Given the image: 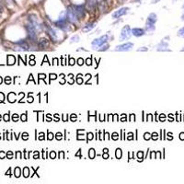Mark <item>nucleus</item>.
Segmentation results:
<instances>
[{
	"instance_id": "nucleus-1",
	"label": "nucleus",
	"mask_w": 184,
	"mask_h": 184,
	"mask_svg": "<svg viewBox=\"0 0 184 184\" xmlns=\"http://www.w3.org/2000/svg\"><path fill=\"white\" fill-rule=\"evenodd\" d=\"M66 16H67V20L70 23L72 24H78L79 21V19L76 15L74 8H73V4H70L67 6L66 8Z\"/></svg>"
},
{
	"instance_id": "nucleus-2",
	"label": "nucleus",
	"mask_w": 184,
	"mask_h": 184,
	"mask_svg": "<svg viewBox=\"0 0 184 184\" xmlns=\"http://www.w3.org/2000/svg\"><path fill=\"white\" fill-rule=\"evenodd\" d=\"M26 29H27L29 38L32 40V41H35L37 40V32H38V30L36 29V28L30 22L27 21V23H26Z\"/></svg>"
},
{
	"instance_id": "nucleus-3",
	"label": "nucleus",
	"mask_w": 184,
	"mask_h": 184,
	"mask_svg": "<svg viewBox=\"0 0 184 184\" xmlns=\"http://www.w3.org/2000/svg\"><path fill=\"white\" fill-rule=\"evenodd\" d=\"M158 20V17L157 15L154 14V13H151L148 18H147V20H146V29L148 32H152V30L155 29V23L157 22Z\"/></svg>"
},
{
	"instance_id": "nucleus-4",
	"label": "nucleus",
	"mask_w": 184,
	"mask_h": 184,
	"mask_svg": "<svg viewBox=\"0 0 184 184\" xmlns=\"http://www.w3.org/2000/svg\"><path fill=\"white\" fill-rule=\"evenodd\" d=\"M73 8L76 13V15H78V17L79 20H82L85 18V15H86V8L84 6V4H73Z\"/></svg>"
},
{
	"instance_id": "nucleus-5",
	"label": "nucleus",
	"mask_w": 184,
	"mask_h": 184,
	"mask_svg": "<svg viewBox=\"0 0 184 184\" xmlns=\"http://www.w3.org/2000/svg\"><path fill=\"white\" fill-rule=\"evenodd\" d=\"M42 27L45 28L46 33L48 34V36L51 38V40H52L53 41H58V36H57L56 32H55V30H54L49 24H47V23L45 22V23L42 25Z\"/></svg>"
},
{
	"instance_id": "nucleus-6",
	"label": "nucleus",
	"mask_w": 184,
	"mask_h": 184,
	"mask_svg": "<svg viewBox=\"0 0 184 184\" xmlns=\"http://www.w3.org/2000/svg\"><path fill=\"white\" fill-rule=\"evenodd\" d=\"M28 21L32 23V24L36 28V29L38 30V32H39V30L41 29L42 25H41V23H40V21H39V19L37 18L36 15H34V14H30V15H29V17H28Z\"/></svg>"
},
{
	"instance_id": "nucleus-7",
	"label": "nucleus",
	"mask_w": 184,
	"mask_h": 184,
	"mask_svg": "<svg viewBox=\"0 0 184 184\" xmlns=\"http://www.w3.org/2000/svg\"><path fill=\"white\" fill-rule=\"evenodd\" d=\"M84 6L87 12H95L96 9L98 8L96 0H85Z\"/></svg>"
},
{
	"instance_id": "nucleus-8",
	"label": "nucleus",
	"mask_w": 184,
	"mask_h": 184,
	"mask_svg": "<svg viewBox=\"0 0 184 184\" xmlns=\"http://www.w3.org/2000/svg\"><path fill=\"white\" fill-rule=\"evenodd\" d=\"M107 41H108V35H103L101 37H100L99 39H96L93 41V42H92V46H93L94 49H97L99 47H100V46L104 45Z\"/></svg>"
},
{
	"instance_id": "nucleus-9",
	"label": "nucleus",
	"mask_w": 184,
	"mask_h": 184,
	"mask_svg": "<svg viewBox=\"0 0 184 184\" xmlns=\"http://www.w3.org/2000/svg\"><path fill=\"white\" fill-rule=\"evenodd\" d=\"M129 10H130V8H127V7L121 8H119L118 10H116V11L112 15V17L113 19H119V18H121V17H122V16H124L125 14H127V12H128Z\"/></svg>"
},
{
	"instance_id": "nucleus-10",
	"label": "nucleus",
	"mask_w": 184,
	"mask_h": 184,
	"mask_svg": "<svg viewBox=\"0 0 184 184\" xmlns=\"http://www.w3.org/2000/svg\"><path fill=\"white\" fill-rule=\"evenodd\" d=\"M131 34H132V32H131V29H130V27L129 26H125V27H124V29H121V36H120V40L121 41L128 40V39H130Z\"/></svg>"
},
{
	"instance_id": "nucleus-11",
	"label": "nucleus",
	"mask_w": 184,
	"mask_h": 184,
	"mask_svg": "<svg viewBox=\"0 0 184 184\" xmlns=\"http://www.w3.org/2000/svg\"><path fill=\"white\" fill-rule=\"evenodd\" d=\"M54 25L58 27L59 29L63 30H69V26H68V20H57L54 22Z\"/></svg>"
},
{
	"instance_id": "nucleus-12",
	"label": "nucleus",
	"mask_w": 184,
	"mask_h": 184,
	"mask_svg": "<svg viewBox=\"0 0 184 184\" xmlns=\"http://www.w3.org/2000/svg\"><path fill=\"white\" fill-rule=\"evenodd\" d=\"M97 2V7L98 8L100 9V11L101 12H105L108 9V7H109V2L107 1V0H96Z\"/></svg>"
},
{
	"instance_id": "nucleus-13",
	"label": "nucleus",
	"mask_w": 184,
	"mask_h": 184,
	"mask_svg": "<svg viewBox=\"0 0 184 184\" xmlns=\"http://www.w3.org/2000/svg\"><path fill=\"white\" fill-rule=\"evenodd\" d=\"M133 47V44L132 42H127L124 44L119 45L116 47V51H121V52H126V51H130L132 50V48Z\"/></svg>"
},
{
	"instance_id": "nucleus-14",
	"label": "nucleus",
	"mask_w": 184,
	"mask_h": 184,
	"mask_svg": "<svg viewBox=\"0 0 184 184\" xmlns=\"http://www.w3.org/2000/svg\"><path fill=\"white\" fill-rule=\"evenodd\" d=\"M132 34H133L136 37H140L145 34V30L140 28H134L132 29Z\"/></svg>"
},
{
	"instance_id": "nucleus-15",
	"label": "nucleus",
	"mask_w": 184,
	"mask_h": 184,
	"mask_svg": "<svg viewBox=\"0 0 184 184\" xmlns=\"http://www.w3.org/2000/svg\"><path fill=\"white\" fill-rule=\"evenodd\" d=\"M48 40H46V39H41L38 42V47L41 48V49H45L46 47H48Z\"/></svg>"
},
{
	"instance_id": "nucleus-16",
	"label": "nucleus",
	"mask_w": 184,
	"mask_h": 184,
	"mask_svg": "<svg viewBox=\"0 0 184 184\" xmlns=\"http://www.w3.org/2000/svg\"><path fill=\"white\" fill-rule=\"evenodd\" d=\"M95 26H96V24H95L94 22L88 23V24H87V25L82 29V32H90L92 29H94Z\"/></svg>"
},
{
	"instance_id": "nucleus-17",
	"label": "nucleus",
	"mask_w": 184,
	"mask_h": 184,
	"mask_svg": "<svg viewBox=\"0 0 184 184\" xmlns=\"http://www.w3.org/2000/svg\"><path fill=\"white\" fill-rule=\"evenodd\" d=\"M116 158H121V149H117L116 150Z\"/></svg>"
},
{
	"instance_id": "nucleus-18",
	"label": "nucleus",
	"mask_w": 184,
	"mask_h": 184,
	"mask_svg": "<svg viewBox=\"0 0 184 184\" xmlns=\"http://www.w3.org/2000/svg\"><path fill=\"white\" fill-rule=\"evenodd\" d=\"M178 35L180 36V37H183V38H184V28H182V29H180L179 30Z\"/></svg>"
},
{
	"instance_id": "nucleus-19",
	"label": "nucleus",
	"mask_w": 184,
	"mask_h": 184,
	"mask_svg": "<svg viewBox=\"0 0 184 184\" xmlns=\"http://www.w3.org/2000/svg\"><path fill=\"white\" fill-rule=\"evenodd\" d=\"M79 41V36L78 35H75L71 39V42H75V41Z\"/></svg>"
},
{
	"instance_id": "nucleus-20",
	"label": "nucleus",
	"mask_w": 184,
	"mask_h": 184,
	"mask_svg": "<svg viewBox=\"0 0 184 184\" xmlns=\"http://www.w3.org/2000/svg\"><path fill=\"white\" fill-rule=\"evenodd\" d=\"M5 2L8 6H13L14 5V0H5Z\"/></svg>"
},
{
	"instance_id": "nucleus-21",
	"label": "nucleus",
	"mask_w": 184,
	"mask_h": 184,
	"mask_svg": "<svg viewBox=\"0 0 184 184\" xmlns=\"http://www.w3.org/2000/svg\"><path fill=\"white\" fill-rule=\"evenodd\" d=\"M89 157H90L91 158H94V149H90V150H89Z\"/></svg>"
},
{
	"instance_id": "nucleus-22",
	"label": "nucleus",
	"mask_w": 184,
	"mask_h": 184,
	"mask_svg": "<svg viewBox=\"0 0 184 184\" xmlns=\"http://www.w3.org/2000/svg\"><path fill=\"white\" fill-rule=\"evenodd\" d=\"M20 170L19 167H17L16 170H15V173H16L15 175H16V177H20Z\"/></svg>"
},
{
	"instance_id": "nucleus-23",
	"label": "nucleus",
	"mask_w": 184,
	"mask_h": 184,
	"mask_svg": "<svg viewBox=\"0 0 184 184\" xmlns=\"http://www.w3.org/2000/svg\"><path fill=\"white\" fill-rule=\"evenodd\" d=\"M108 48H109V45L107 44V45L103 46V47H102V49H100L99 51H105V50H108Z\"/></svg>"
},
{
	"instance_id": "nucleus-24",
	"label": "nucleus",
	"mask_w": 184,
	"mask_h": 184,
	"mask_svg": "<svg viewBox=\"0 0 184 184\" xmlns=\"http://www.w3.org/2000/svg\"><path fill=\"white\" fill-rule=\"evenodd\" d=\"M18 119H19V116H18L17 114H14V115H13V121H17Z\"/></svg>"
},
{
	"instance_id": "nucleus-25",
	"label": "nucleus",
	"mask_w": 184,
	"mask_h": 184,
	"mask_svg": "<svg viewBox=\"0 0 184 184\" xmlns=\"http://www.w3.org/2000/svg\"><path fill=\"white\" fill-rule=\"evenodd\" d=\"M22 135H23V139H25V140L28 139V133H24Z\"/></svg>"
},
{
	"instance_id": "nucleus-26",
	"label": "nucleus",
	"mask_w": 184,
	"mask_h": 184,
	"mask_svg": "<svg viewBox=\"0 0 184 184\" xmlns=\"http://www.w3.org/2000/svg\"><path fill=\"white\" fill-rule=\"evenodd\" d=\"M113 139H114V140L118 139V133H113Z\"/></svg>"
},
{
	"instance_id": "nucleus-27",
	"label": "nucleus",
	"mask_w": 184,
	"mask_h": 184,
	"mask_svg": "<svg viewBox=\"0 0 184 184\" xmlns=\"http://www.w3.org/2000/svg\"><path fill=\"white\" fill-rule=\"evenodd\" d=\"M54 158H55V153H54V152H52V153H51V158L54 159Z\"/></svg>"
},
{
	"instance_id": "nucleus-28",
	"label": "nucleus",
	"mask_w": 184,
	"mask_h": 184,
	"mask_svg": "<svg viewBox=\"0 0 184 184\" xmlns=\"http://www.w3.org/2000/svg\"><path fill=\"white\" fill-rule=\"evenodd\" d=\"M141 156H143V153H141V152H138V154H137L138 158H141Z\"/></svg>"
},
{
	"instance_id": "nucleus-29",
	"label": "nucleus",
	"mask_w": 184,
	"mask_h": 184,
	"mask_svg": "<svg viewBox=\"0 0 184 184\" xmlns=\"http://www.w3.org/2000/svg\"><path fill=\"white\" fill-rule=\"evenodd\" d=\"M28 168L27 167H25V177H28L29 176V174H28Z\"/></svg>"
},
{
	"instance_id": "nucleus-30",
	"label": "nucleus",
	"mask_w": 184,
	"mask_h": 184,
	"mask_svg": "<svg viewBox=\"0 0 184 184\" xmlns=\"http://www.w3.org/2000/svg\"><path fill=\"white\" fill-rule=\"evenodd\" d=\"M8 119H9V118H8V114H6V115H5V117H4V120H5L6 121H8Z\"/></svg>"
},
{
	"instance_id": "nucleus-31",
	"label": "nucleus",
	"mask_w": 184,
	"mask_h": 184,
	"mask_svg": "<svg viewBox=\"0 0 184 184\" xmlns=\"http://www.w3.org/2000/svg\"><path fill=\"white\" fill-rule=\"evenodd\" d=\"M148 135H150V134H148V133H146V134H145V139H146V140H147L148 138H150V136L148 137Z\"/></svg>"
},
{
	"instance_id": "nucleus-32",
	"label": "nucleus",
	"mask_w": 184,
	"mask_h": 184,
	"mask_svg": "<svg viewBox=\"0 0 184 184\" xmlns=\"http://www.w3.org/2000/svg\"><path fill=\"white\" fill-rule=\"evenodd\" d=\"M129 140H132L133 139V133H129V137H128Z\"/></svg>"
},
{
	"instance_id": "nucleus-33",
	"label": "nucleus",
	"mask_w": 184,
	"mask_h": 184,
	"mask_svg": "<svg viewBox=\"0 0 184 184\" xmlns=\"http://www.w3.org/2000/svg\"><path fill=\"white\" fill-rule=\"evenodd\" d=\"M56 138H57V139H58V140H60V139H61V138H62V136H61V137H60V133H57V134H56Z\"/></svg>"
},
{
	"instance_id": "nucleus-34",
	"label": "nucleus",
	"mask_w": 184,
	"mask_h": 184,
	"mask_svg": "<svg viewBox=\"0 0 184 184\" xmlns=\"http://www.w3.org/2000/svg\"><path fill=\"white\" fill-rule=\"evenodd\" d=\"M6 83H7V84L10 83V78H6Z\"/></svg>"
},
{
	"instance_id": "nucleus-35",
	"label": "nucleus",
	"mask_w": 184,
	"mask_h": 184,
	"mask_svg": "<svg viewBox=\"0 0 184 184\" xmlns=\"http://www.w3.org/2000/svg\"><path fill=\"white\" fill-rule=\"evenodd\" d=\"M8 157L9 158H12V153H11V152L8 153Z\"/></svg>"
},
{
	"instance_id": "nucleus-36",
	"label": "nucleus",
	"mask_w": 184,
	"mask_h": 184,
	"mask_svg": "<svg viewBox=\"0 0 184 184\" xmlns=\"http://www.w3.org/2000/svg\"><path fill=\"white\" fill-rule=\"evenodd\" d=\"M21 119H22V121H26V119H27V117H26V114H24L22 117H21Z\"/></svg>"
},
{
	"instance_id": "nucleus-37",
	"label": "nucleus",
	"mask_w": 184,
	"mask_h": 184,
	"mask_svg": "<svg viewBox=\"0 0 184 184\" xmlns=\"http://www.w3.org/2000/svg\"><path fill=\"white\" fill-rule=\"evenodd\" d=\"M82 64H83V63H82V59H81V58H80V59H78V65H80V66H81Z\"/></svg>"
},
{
	"instance_id": "nucleus-38",
	"label": "nucleus",
	"mask_w": 184,
	"mask_h": 184,
	"mask_svg": "<svg viewBox=\"0 0 184 184\" xmlns=\"http://www.w3.org/2000/svg\"><path fill=\"white\" fill-rule=\"evenodd\" d=\"M159 1H160V0H153L152 3H153V4H155V3H158V2H159Z\"/></svg>"
},
{
	"instance_id": "nucleus-39",
	"label": "nucleus",
	"mask_w": 184,
	"mask_h": 184,
	"mask_svg": "<svg viewBox=\"0 0 184 184\" xmlns=\"http://www.w3.org/2000/svg\"><path fill=\"white\" fill-rule=\"evenodd\" d=\"M43 135H44V133H41V137H40V139H41V140H42L43 138H44V137H43Z\"/></svg>"
},
{
	"instance_id": "nucleus-40",
	"label": "nucleus",
	"mask_w": 184,
	"mask_h": 184,
	"mask_svg": "<svg viewBox=\"0 0 184 184\" xmlns=\"http://www.w3.org/2000/svg\"><path fill=\"white\" fill-rule=\"evenodd\" d=\"M180 139H184V133H180Z\"/></svg>"
},
{
	"instance_id": "nucleus-41",
	"label": "nucleus",
	"mask_w": 184,
	"mask_h": 184,
	"mask_svg": "<svg viewBox=\"0 0 184 184\" xmlns=\"http://www.w3.org/2000/svg\"><path fill=\"white\" fill-rule=\"evenodd\" d=\"M2 11V7H1V5H0V12Z\"/></svg>"
},
{
	"instance_id": "nucleus-42",
	"label": "nucleus",
	"mask_w": 184,
	"mask_h": 184,
	"mask_svg": "<svg viewBox=\"0 0 184 184\" xmlns=\"http://www.w3.org/2000/svg\"><path fill=\"white\" fill-rule=\"evenodd\" d=\"M181 19H182V20H184V14H183V15H182V17H181Z\"/></svg>"
},
{
	"instance_id": "nucleus-43",
	"label": "nucleus",
	"mask_w": 184,
	"mask_h": 184,
	"mask_svg": "<svg viewBox=\"0 0 184 184\" xmlns=\"http://www.w3.org/2000/svg\"><path fill=\"white\" fill-rule=\"evenodd\" d=\"M107 1H108V2H109V4H110V2L112 1V0H107Z\"/></svg>"
},
{
	"instance_id": "nucleus-44",
	"label": "nucleus",
	"mask_w": 184,
	"mask_h": 184,
	"mask_svg": "<svg viewBox=\"0 0 184 184\" xmlns=\"http://www.w3.org/2000/svg\"><path fill=\"white\" fill-rule=\"evenodd\" d=\"M2 82V80H1V78H0V83H1Z\"/></svg>"
},
{
	"instance_id": "nucleus-45",
	"label": "nucleus",
	"mask_w": 184,
	"mask_h": 184,
	"mask_svg": "<svg viewBox=\"0 0 184 184\" xmlns=\"http://www.w3.org/2000/svg\"><path fill=\"white\" fill-rule=\"evenodd\" d=\"M182 8H183V10H184V5H183V7H182Z\"/></svg>"
},
{
	"instance_id": "nucleus-46",
	"label": "nucleus",
	"mask_w": 184,
	"mask_h": 184,
	"mask_svg": "<svg viewBox=\"0 0 184 184\" xmlns=\"http://www.w3.org/2000/svg\"><path fill=\"white\" fill-rule=\"evenodd\" d=\"M121 1H124V0H121Z\"/></svg>"
},
{
	"instance_id": "nucleus-47",
	"label": "nucleus",
	"mask_w": 184,
	"mask_h": 184,
	"mask_svg": "<svg viewBox=\"0 0 184 184\" xmlns=\"http://www.w3.org/2000/svg\"><path fill=\"white\" fill-rule=\"evenodd\" d=\"M182 51H184V49H183V50H182Z\"/></svg>"
}]
</instances>
